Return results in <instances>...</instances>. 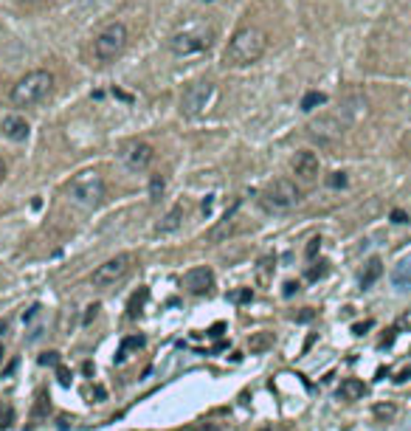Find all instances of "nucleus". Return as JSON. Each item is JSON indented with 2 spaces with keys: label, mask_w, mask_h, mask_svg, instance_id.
<instances>
[{
  "label": "nucleus",
  "mask_w": 411,
  "mask_h": 431,
  "mask_svg": "<svg viewBox=\"0 0 411 431\" xmlns=\"http://www.w3.org/2000/svg\"><path fill=\"white\" fill-rule=\"evenodd\" d=\"M265 51H268V34L259 26H245L231 37L223 60L231 68H245V65L259 62Z\"/></svg>",
  "instance_id": "1"
},
{
  "label": "nucleus",
  "mask_w": 411,
  "mask_h": 431,
  "mask_svg": "<svg viewBox=\"0 0 411 431\" xmlns=\"http://www.w3.org/2000/svg\"><path fill=\"white\" fill-rule=\"evenodd\" d=\"M54 91V73L51 71H28L23 79L15 82L12 88V105L15 107H34L39 102H46Z\"/></svg>",
  "instance_id": "2"
},
{
  "label": "nucleus",
  "mask_w": 411,
  "mask_h": 431,
  "mask_svg": "<svg viewBox=\"0 0 411 431\" xmlns=\"http://www.w3.org/2000/svg\"><path fill=\"white\" fill-rule=\"evenodd\" d=\"M214 39V31L206 20H189L183 23L172 37H170V51L178 54V57H192V54H200L212 46Z\"/></svg>",
  "instance_id": "3"
},
{
  "label": "nucleus",
  "mask_w": 411,
  "mask_h": 431,
  "mask_svg": "<svg viewBox=\"0 0 411 431\" xmlns=\"http://www.w3.org/2000/svg\"><path fill=\"white\" fill-rule=\"evenodd\" d=\"M68 197L82 209H96L104 200L102 175L96 169H85V172H79V175H73L71 184H68Z\"/></svg>",
  "instance_id": "4"
},
{
  "label": "nucleus",
  "mask_w": 411,
  "mask_h": 431,
  "mask_svg": "<svg viewBox=\"0 0 411 431\" xmlns=\"http://www.w3.org/2000/svg\"><path fill=\"white\" fill-rule=\"evenodd\" d=\"M127 42H130V31L125 23H110L104 26L96 39H93V57L99 62H116L121 54H125L127 49Z\"/></svg>",
  "instance_id": "5"
},
{
  "label": "nucleus",
  "mask_w": 411,
  "mask_h": 431,
  "mask_svg": "<svg viewBox=\"0 0 411 431\" xmlns=\"http://www.w3.org/2000/svg\"><path fill=\"white\" fill-rule=\"evenodd\" d=\"M299 200H302V189L291 178H276L262 192V206L268 211H291L293 206H299Z\"/></svg>",
  "instance_id": "6"
},
{
  "label": "nucleus",
  "mask_w": 411,
  "mask_h": 431,
  "mask_svg": "<svg viewBox=\"0 0 411 431\" xmlns=\"http://www.w3.org/2000/svg\"><path fill=\"white\" fill-rule=\"evenodd\" d=\"M214 96H217L214 82H194V85H189V88L183 91V96H181V113H186V116H203L206 110L212 107Z\"/></svg>",
  "instance_id": "7"
},
{
  "label": "nucleus",
  "mask_w": 411,
  "mask_h": 431,
  "mask_svg": "<svg viewBox=\"0 0 411 431\" xmlns=\"http://www.w3.org/2000/svg\"><path fill=\"white\" fill-rule=\"evenodd\" d=\"M133 263H136V256L133 254H118L113 256V260L102 263L96 271H93V285L96 288H113L116 282H121L130 271H133Z\"/></svg>",
  "instance_id": "8"
},
{
  "label": "nucleus",
  "mask_w": 411,
  "mask_h": 431,
  "mask_svg": "<svg viewBox=\"0 0 411 431\" xmlns=\"http://www.w3.org/2000/svg\"><path fill=\"white\" fill-rule=\"evenodd\" d=\"M183 288H186V293H192V296L212 293V288H214V271H212V268H192V271H186Z\"/></svg>",
  "instance_id": "9"
},
{
  "label": "nucleus",
  "mask_w": 411,
  "mask_h": 431,
  "mask_svg": "<svg viewBox=\"0 0 411 431\" xmlns=\"http://www.w3.org/2000/svg\"><path fill=\"white\" fill-rule=\"evenodd\" d=\"M152 158H155V150H152L149 144H144V141H136V144H130L125 152H121V161H125V166H127L130 172L147 169V166L152 164Z\"/></svg>",
  "instance_id": "10"
},
{
  "label": "nucleus",
  "mask_w": 411,
  "mask_h": 431,
  "mask_svg": "<svg viewBox=\"0 0 411 431\" xmlns=\"http://www.w3.org/2000/svg\"><path fill=\"white\" fill-rule=\"evenodd\" d=\"M291 166H293V175L302 178V181H316L318 172H321L318 155H316V152H307V150H304V152H296L293 161H291Z\"/></svg>",
  "instance_id": "11"
},
{
  "label": "nucleus",
  "mask_w": 411,
  "mask_h": 431,
  "mask_svg": "<svg viewBox=\"0 0 411 431\" xmlns=\"http://www.w3.org/2000/svg\"><path fill=\"white\" fill-rule=\"evenodd\" d=\"M310 133H313L316 139H321V141H336V139H341V133H344V121L324 116V118H318V121L310 124Z\"/></svg>",
  "instance_id": "12"
},
{
  "label": "nucleus",
  "mask_w": 411,
  "mask_h": 431,
  "mask_svg": "<svg viewBox=\"0 0 411 431\" xmlns=\"http://www.w3.org/2000/svg\"><path fill=\"white\" fill-rule=\"evenodd\" d=\"M0 133H3L9 141H26L28 133H31V127L23 116H6L3 121H0Z\"/></svg>",
  "instance_id": "13"
},
{
  "label": "nucleus",
  "mask_w": 411,
  "mask_h": 431,
  "mask_svg": "<svg viewBox=\"0 0 411 431\" xmlns=\"http://www.w3.org/2000/svg\"><path fill=\"white\" fill-rule=\"evenodd\" d=\"M183 214H186V209H183V203H175L163 218L158 220V226H155V234H172V231H178L181 229V223H183Z\"/></svg>",
  "instance_id": "14"
},
{
  "label": "nucleus",
  "mask_w": 411,
  "mask_h": 431,
  "mask_svg": "<svg viewBox=\"0 0 411 431\" xmlns=\"http://www.w3.org/2000/svg\"><path fill=\"white\" fill-rule=\"evenodd\" d=\"M383 276V263L378 260V256H372L366 265H363V271H360V288L366 290V288H372L378 279Z\"/></svg>",
  "instance_id": "15"
},
{
  "label": "nucleus",
  "mask_w": 411,
  "mask_h": 431,
  "mask_svg": "<svg viewBox=\"0 0 411 431\" xmlns=\"http://www.w3.org/2000/svg\"><path fill=\"white\" fill-rule=\"evenodd\" d=\"M363 395H366L363 380H358V378L341 380V386H338V398H341V401H358V398H363Z\"/></svg>",
  "instance_id": "16"
},
{
  "label": "nucleus",
  "mask_w": 411,
  "mask_h": 431,
  "mask_svg": "<svg viewBox=\"0 0 411 431\" xmlns=\"http://www.w3.org/2000/svg\"><path fill=\"white\" fill-rule=\"evenodd\" d=\"M392 282L397 290H411V256L403 263L394 265V274H392Z\"/></svg>",
  "instance_id": "17"
},
{
  "label": "nucleus",
  "mask_w": 411,
  "mask_h": 431,
  "mask_svg": "<svg viewBox=\"0 0 411 431\" xmlns=\"http://www.w3.org/2000/svg\"><path fill=\"white\" fill-rule=\"evenodd\" d=\"M271 347H273V335L265 333V330H259V333H254V335L248 338V350H251V353H265V350H271Z\"/></svg>",
  "instance_id": "18"
},
{
  "label": "nucleus",
  "mask_w": 411,
  "mask_h": 431,
  "mask_svg": "<svg viewBox=\"0 0 411 431\" xmlns=\"http://www.w3.org/2000/svg\"><path fill=\"white\" fill-rule=\"evenodd\" d=\"M133 347H144V338H141V335H133V338H127L125 344H121V350H118L116 361H125V358H127V353H130Z\"/></svg>",
  "instance_id": "19"
},
{
  "label": "nucleus",
  "mask_w": 411,
  "mask_h": 431,
  "mask_svg": "<svg viewBox=\"0 0 411 431\" xmlns=\"http://www.w3.org/2000/svg\"><path fill=\"white\" fill-rule=\"evenodd\" d=\"M327 102V96L324 94H318V91H310L304 99H302V110H316L318 105H324Z\"/></svg>",
  "instance_id": "20"
},
{
  "label": "nucleus",
  "mask_w": 411,
  "mask_h": 431,
  "mask_svg": "<svg viewBox=\"0 0 411 431\" xmlns=\"http://www.w3.org/2000/svg\"><path fill=\"white\" fill-rule=\"evenodd\" d=\"M15 423V409L12 406H3V403H0V431H3V428H9Z\"/></svg>",
  "instance_id": "21"
},
{
  "label": "nucleus",
  "mask_w": 411,
  "mask_h": 431,
  "mask_svg": "<svg viewBox=\"0 0 411 431\" xmlns=\"http://www.w3.org/2000/svg\"><path fill=\"white\" fill-rule=\"evenodd\" d=\"M163 186H167V184H163V178H161V175H155V178L149 181V200H161Z\"/></svg>",
  "instance_id": "22"
},
{
  "label": "nucleus",
  "mask_w": 411,
  "mask_h": 431,
  "mask_svg": "<svg viewBox=\"0 0 411 431\" xmlns=\"http://www.w3.org/2000/svg\"><path fill=\"white\" fill-rule=\"evenodd\" d=\"M327 184H330L333 189H344L347 186V172H333V175L327 178Z\"/></svg>",
  "instance_id": "23"
},
{
  "label": "nucleus",
  "mask_w": 411,
  "mask_h": 431,
  "mask_svg": "<svg viewBox=\"0 0 411 431\" xmlns=\"http://www.w3.org/2000/svg\"><path fill=\"white\" fill-rule=\"evenodd\" d=\"M394 327H397V333H408V330H411V310H408V313H403V316L397 319V324H394Z\"/></svg>",
  "instance_id": "24"
},
{
  "label": "nucleus",
  "mask_w": 411,
  "mask_h": 431,
  "mask_svg": "<svg viewBox=\"0 0 411 431\" xmlns=\"http://www.w3.org/2000/svg\"><path fill=\"white\" fill-rule=\"evenodd\" d=\"M39 364H43V367H57L60 364V353H43V355H39Z\"/></svg>",
  "instance_id": "25"
},
{
  "label": "nucleus",
  "mask_w": 411,
  "mask_h": 431,
  "mask_svg": "<svg viewBox=\"0 0 411 431\" xmlns=\"http://www.w3.org/2000/svg\"><path fill=\"white\" fill-rule=\"evenodd\" d=\"M231 299H234V301H251V299H254V293H251V288H245V290L231 293Z\"/></svg>",
  "instance_id": "26"
},
{
  "label": "nucleus",
  "mask_w": 411,
  "mask_h": 431,
  "mask_svg": "<svg viewBox=\"0 0 411 431\" xmlns=\"http://www.w3.org/2000/svg\"><path fill=\"white\" fill-rule=\"evenodd\" d=\"M392 223H397V226L408 223V214H405V211H400V209H394V211H392Z\"/></svg>",
  "instance_id": "27"
},
{
  "label": "nucleus",
  "mask_w": 411,
  "mask_h": 431,
  "mask_svg": "<svg viewBox=\"0 0 411 431\" xmlns=\"http://www.w3.org/2000/svg\"><path fill=\"white\" fill-rule=\"evenodd\" d=\"M318 248H321V240H318V237H313V240H310V245H307V256H310V260L318 254Z\"/></svg>",
  "instance_id": "28"
},
{
  "label": "nucleus",
  "mask_w": 411,
  "mask_h": 431,
  "mask_svg": "<svg viewBox=\"0 0 411 431\" xmlns=\"http://www.w3.org/2000/svg\"><path fill=\"white\" fill-rule=\"evenodd\" d=\"M327 274V268H324V263H321V268H310L307 271V279H318V276H324Z\"/></svg>",
  "instance_id": "29"
},
{
  "label": "nucleus",
  "mask_w": 411,
  "mask_h": 431,
  "mask_svg": "<svg viewBox=\"0 0 411 431\" xmlns=\"http://www.w3.org/2000/svg\"><path fill=\"white\" fill-rule=\"evenodd\" d=\"M96 310H99V305H91V308H88V313H85V324H91V322L96 319Z\"/></svg>",
  "instance_id": "30"
},
{
  "label": "nucleus",
  "mask_w": 411,
  "mask_h": 431,
  "mask_svg": "<svg viewBox=\"0 0 411 431\" xmlns=\"http://www.w3.org/2000/svg\"><path fill=\"white\" fill-rule=\"evenodd\" d=\"M369 327H372V322H363V324H355L352 333H355V335H363V330H369Z\"/></svg>",
  "instance_id": "31"
},
{
  "label": "nucleus",
  "mask_w": 411,
  "mask_h": 431,
  "mask_svg": "<svg viewBox=\"0 0 411 431\" xmlns=\"http://www.w3.org/2000/svg\"><path fill=\"white\" fill-rule=\"evenodd\" d=\"M293 290H299L296 282H287V285H284V296H293Z\"/></svg>",
  "instance_id": "32"
},
{
  "label": "nucleus",
  "mask_w": 411,
  "mask_h": 431,
  "mask_svg": "<svg viewBox=\"0 0 411 431\" xmlns=\"http://www.w3.org/2000/svg\"><path fill=\"white\" fill-rule=\"evenodd\" d=\"M223 330H226V324H214V327H212V330H209V335H214V338H217V335H220V333H223Z\"/></svg>",
  "instance_id": "33"
},
{
  "label": "nucleus",
  "mask_w": 411,
  "mask_h": 431,
  "mask_svg": "<svg viewBox=\"0 0 411 431\" xmlns=\"http://www.w3.org/2000/svg\"><path fill=\"white\" fill-rule=\"evenodd\" d=\"M3 178H6V161L0 158V184H3Z\"/></svg>",
  "instance_id": "34"
},
{
  "label": "nucleus",
  "mask_w": 411,
  "mask_h": 431,
  "mask_svg": "<svg viewBox=\"0 0 411 431\" xmlns=\"http://www.w3.org/2000/svg\"><path fill=\"white\" fill-rule=\"evenodd\" d=\"M60 380H62V383H65V386H68V383H71V378H68V369H60Z\"/></svg>",
  "instance_id": "35"
},
{
  "label": "nucleus",
  "mask_w": 411,
  "mask_h": 431,
  "mask_svg": "<svg viewBox=\"0 0 411 431\" xmlns=\"http://www.w3.org/2000/svg\"><path fill=\"white\" fill-rule=\"evenodd\" d=\"M405 378H411V367H408V369H403V372H400L394 380H405Z\"/></svg>",
  "instance_id": "36"
},
{
  "label": "nucleus",
  "mask_w": 411,
  "mask_h": 431,
  "mask_svg": "<svg viewBox=\"0 0 411 431\" xmlns=\"http://www.w3.org/2000/svg\"><path fill=\"white\" fill-rule=\"evenodd\" d=\"M310 319H313V310H304V313L299 316V322H310Z\"/></svg>",
  "instance_id": "37"
},
{
  "label": "nucleus",
  "mask_w": 411,
  "mask_h": 431,
  "mask_svg": "<svg viewBox=\"0 0 411 431\" xmlns=\"http://www.w3.org/2000/svg\"><path fill=\"white\" fill-rule=\"evenodd\" d=\"M194 431H220V428H194Z\"/></svg>",
  "instance_id": "38"
},
{
  "label": "nucleus",
  "mask_w": 411,
  "mask_h": 431,
  "mask_svg": "<svg viewBox=\"0 0 411 431\" xmlns=\"http://www.w3.org/2000/svg\"><path fill=\"white\" fill-rule=\"evenodd\" d=\"M0 355H3V347H0Z\"/></svg>",
  "instance_id": "39"
},
{
  "label": "nucleus",
  "mask_w": 411,
  "mask_h": 431,
  "mask_svg": "<svg viewBox=\"0 0 411 431\" xmlns=\"http://www.w3.org/2000/svg\"><path fill=\"white\" fill-rule=\"evenodd\" d=\"M262 431H271V428H262Z\"/></svg>",
  "instance_id": "40"
},
{
  "label": "nucleus",
  "mask_w": 411,
  "mask_h": 431,
  "mask_svg": "<svg viewBox=\"0 0 411 431\" xmlns=\"http://www.w3.org/2000/svg\"><path fill=\"white\" fill-rule=\"evenodd\" d=\"M31 3H37V0H31Z\"/></svg>",
  "instance_id": "41"
}]
</instances>
